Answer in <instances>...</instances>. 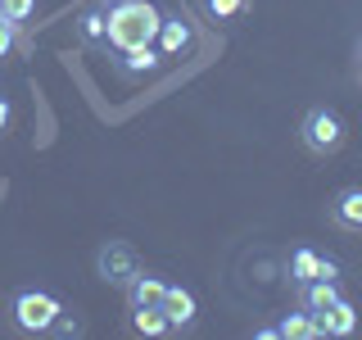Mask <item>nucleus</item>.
Segmentation results:
<instances>
[{
    "instance_id": "1",
    "label": "nucleus",
    "mask_w": 362,
    "mask_h": 340,
    "mask_svg": "<svg viewBox=\"0 0 362 340\" xmlns=\"http://www.w3.org/2000/svg\"><path fill=\"white\" fill-rule=\"evenodd\" d=\"M163 9L150 0H127V5H109V45L105 50H132V45H150L158 37Z\"/></svg>"
},
{
    "instance_id": "2",
    "label": "nucleus",
    "mask_w": 362,
    "mask_h": 340,
    "mask_svg": "<svg viewBox=\"0 0 362 340\" xmlns=\"http://www.w3.org/2000/svg\"><path fill=\"white\" fill-rule=\"evenodd\" d=\"M299 141H303V150H308V154L331 159V154L344 150V141H349V123L339 118L331 105H313L308 113H303V123H299Z\"/></svg>"
},
{
    "instance_id": "3",
    "label": "nucleus",
    "mask_w": 362,
    "mask_h": 340,
    "mask_svg": "<svg viewBox=\"0 0 362 340\" xmlns=\"http://www.w3.org/2000/svg\"><path fill=\"white\" fill-rule=\"evenodd\" d=\"M9 313H14V327H18V332L45 336V332H54V322H59L64 304L54 300L50 290H18L14 304H9Z\"/></svg>"
},
{
    "instance_id": "4",
    "label": "nucleus",
    "mask_w": 362,
    "mask_h": 340,
    "mask_svg": "<svg viewBox=\"0 0 362 340\" xmlns=\"http://www.w3.org/2000/svg\"><path fill=\"white\" fill-rule=\"evenodd\" d=\"M95 272H100V281L127 290L132 277L141 272V254H136L127 241H105V245H100V254H95Z\"/></svg>"
},
{
    "instance_id": "5",
    "label": "nucleus",
    "mask_w": 362,
    "mask_h": 340,
    "mask_svg": "<svg viewBox=\"0 0 362 340\" xmlns=\"http://www.w3.org/2000/svg\"><path fill=\"white\" fill-rule=\"evenodd\" d=\"M168 60H163V50L150 41V45H132V50H113V73L118 77H127V82H141V77H150L158 73Z\"/></svg>"
},
{
    "instance_id": "6",
    "label": "nucleus",
    "mask_w": 362,
    "mask_h": 340,
    "mask_svg": "<svg viewBox=\"0 0 362 340\" xmlns=\"http://www.w3.org/2000/svg\"><path fill=\"white\" fill-rule=\"evenodd\" d=\"M326 213H331V222L339 227V232L362 236V186H344V191H335L331 204H326Z\"/></svg>"
},
{
    "instance_id": "7",
    "label": "nucleus",
    "mask_w": 362,
    "mask_h": 340,
    "mask_svg": "<svg viewBox=\"0 0 362 340\" xmlns=\"http://www.w3.org/2000/svg\"><path fill=\"white\" fill-rule=\"evenodd\" d=\"M190 23L181 18V14H163V23H158V37H154V45L163 50V60H181V55L190 50Z\"/></svg>"
},
{
    "instance_id": "8",
    "label": "nucleus",
    "mask_w": 362,
    "mask_h": 340,
    "mask_svg": "<svg viewBox=\"0 0 362 340\" xmlns=\"http://www.w3.org/2000/svg\"><path fill=\"white\" fill-rule=\"evenodd\" d=\"M163 313H168V322H173V332H190L195 317H199V304H195V295H190L186 286H173V281H168Z\"/></svg>"
},
{
    "instance_id": "9",
    "label": "nucleus",
    "mask_w": 362,
    "mask_h": 340,
    "mask_svg": "<svg viewBox=\"0 0 362 340\" xmlns=\"http://www.w3.org/2000/svg\"><path fill=\"white\" fill-rule=\"evenodd\" d=\"M339 300H344V295H339V281H308V286H299V309H308L317 322H322ZM322 332H326V327H322Z\"/></svg>"
},
{
    "instance_id": "10",
    "label": "nucleus",
    "mask_w": 362,
    "mask_h": 340,
    "mask_svg": "<svg viewBox=\"0 0 362 340\" xmlns=\"http://www.w3.org/2000/svg\"><path fill=\"white\" fill-rule=\"evenodd\" d=\"M77 37H82L86 45H100V50H105L109 45V5H86L82 14H77Z\"/></svg>"
},
{
    "instance_id": "11",
    "label": "nucleus",
    "mask_w": 362,
    "mask_h": 340,
    "mask_svg": "<svg viewBox=\"0 0 362 340\" xmlns=\"http://www.w3.org/2000/svg\"><path fill=\"white\" fill-rule=\"evenodd\" d=\"M322 264H326V254L322 249H313V245H299L290 254V281L294 286H308V281H322Z\"/></svg>"
},
{
    "instance_id": "12",
    "label": "nucleus",
    "mask_w": 362,
    "mask_h": 340,
    "mask_svg": "<svg viewBox=\"0 0 362 340\" xmlns=\"http://www.w3.org/2000/svg\"><path fill=\"white\" fill-rule=\"evenodd\" d=\"M163 295H168V281L141 268L132 277V286H127V304H132V309H141V304H163Z\"/></svg>"
},
{
    "instance_id": "13",
    "label": "nucleus",
    "mask_w": 362,
    "mask_h": 340,
    "mask_svg": "<svg viewBox=\"0 0 362 340\" xmlns=\"http://www.w3.org/2000/svg\"><path fill=\"white\" fill-rule=\"evenodd\" d=\"M132 332L136 336H168L173 332L163 304H141V309H132Z\"/></svg>"
},
{
    "instance_id": "14",
    "label": "nucleus",
    "mask_w": 362,
    "mask_h": 340,
    "mask_svg": "<svg viewBox=\"0 0 362 340\" xmlns=\"http://www.w3.org/2000/svg\"><path fill=\"white\" fill-rule=\"evenodd\" d=\"M276 332H281V340H317V336H326V332H322V322H317L308 309H294L290 317H281Z\"/></svg>"
},
{
    "instance_id": "15",
    "label": "nucleus",
    "mask_w": 362,
    "mask_h": 340,
    "mask_svg": "<svg viewBox=\"0 0 362 340\" xmlns=\"http://www.w3.org/2000/svg\"><path fill=\"white\" fill-rule=\"evenodd\" d=\"M322 327H326V336H354V327H358V309L349 300H339L331 313L322 317Z\"/></svg>"
},
{
    "instance_id": "16",
    "label": "nucleus",
    "mask_w": 362,
    "mask_h": 340,
    "mask_svg": "<svg viewBox=\"0 0 362 340\" xmlns=\"http://www.w3.org/2000/svg\"><path fill=\"white\" fill-rule=\"evenodd\" d=\"M245 9H249V0H199V14L209 23H226V18L245 14Z\"/></svg>"
},
{
    "instance_id": "17",
    "label": "nucleus",
    "mask_w": 362,
    "mask_h": 340,
    "mask_svg": "<svg viewBox=\"0 0 362 340\" xmlns=\"http://www.w3.org/2000/svg\"><path fill=\"white\" fill-rule=\"evenodd\" d=\"M0 14L18 28V23H28L32 14H37V0H0Z\"/></svg>"
},
{
    "instance_id": "18",
    "label": "nucleus",
    "mask_w": 362,
    "mask_h": 340,
    "mask_svg": "<svg viewBox=\"0 0 362 340\" xmlns=\"http://www.w3.org/2000/svg\"><path fill=\"white\" fill-rule=\"evenodd\" d=\"M9 50H14V23H9L5 14H0V60H5Z\"/></svg>"
},
{
    "instance_id": "19",
    "label": "nucleus",
    "mask_w": 362,
    "mask_h": 340,
    "mask_svg": "<svg viewBox=\"0 0 362 340\" xmlns=\"http://www.w3.org/2000/svg\"><path fill=\"white\" fill-rule=\"evenodd\" d=\"M54 332H59V336H77V332H82V322H77V317H64V313H59Z\"/></svg>"
},
{
    "instance_id": "20",
    "label": "nucleus",
    "mask_w": 362,
    "mask_h": 340,
    "mask_svg": "<svg viewBox=\"0 0 362 340\" xmlns=\"http://www.w3.org/2000/svg\"><path fill=\"white\" fill-rule=\"evenodd\" d=\"M9 123H14V105L0 96V132H9Z\"/></svg>"
},
{
    "instance_id": "21",
    "label": "nucleus",
    "mask_w": 362,
    "mask_h": 340,
    "mask_svg": "<svg viewBox=\"0 0 362 340\" xmlns=\"http://www.w3.org/2000/svg\"><path fill=\"white\" fill-rule=\"evenodd\" d=\"M100 5H127V0H100Z\"/></svg>"
},
{
    "instance_id": "22",
    "label": "nucleus",
    "mask_w": 362,
    "mask_h": 340,
    "mask_svg": "<svg viewBox=\"0 0 362 340\" xmlns=\"http://www.w3.org/2000/svg\"><path fill=\"white\" fill-rule=\"evenodd\" d=\"M358 68H362V50H358Z\"/></svg>"
}]
</instances>
